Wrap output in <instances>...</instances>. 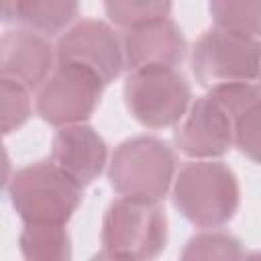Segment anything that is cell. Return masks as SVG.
<instances>
[{"label":"cell","mask_w":261,"mask_h":261,"mask_svg":"<svg viewBox=\"0 0 261 261\" xmlns=\"http://www.w3.org/2000/svg\"><path fill=\"white\" fill-rule=\"evenodd\" d=\"M6 192L24 226H65L84 198V186L51 159L16 169L6 181Z\"/></svg>","instance_id":"1"},{"label":"cell","mask_w":261,"mask_h":261,"mask_svg":"<svg viewBox=\"0 0 261 261\" xmlns=\"http://www.w3.org/2000/svg\"><path fill=\"white\" fill-rule=\"evenodd\" d=\"M173 206L200 228H218L230 222L241 204L234 171L216 159L186 163L173 181Z\"/></svg>","instance_id":"2"},{"label":"cell","mask_w":261,"mask_h":261,"mask_svg":"<svg viewBox=\"0 0 261 261\" xmlns=\"http://www.w3.org/2000/svg\"><path fill=\"white\" fill-rule=\"evenodd\" d=\"M108 181L118 198L159 204L175 181V153L159 137L126 139L112 153Z\"/></svg>","instance_id":"3"},{"label":"cell","mask_w":261,"mask_h":261,"mask_svg":"<svg viewBox=\"0 0 261 261\" xmlns=\"http://www.w3.org/2000/svg\"><path fill=\"white\" fill-rule=\"evenodd\" d=\"M192 71L208 90L253 84L261 73V41L212 27L194 43Z\"/></svg>","instance_id":"4"},{"label":"cell","mask_w":261,"mask_h":261,"mask_svg":"<svg viewBox=\"0 0 261 261\" xmlns=\"http://www.w3.org/2000/svg\"><path fill=\"white\" fill-rule=\"evenodd\" d=\"M124 104L147 128H167L184 120L192 106V88L177 67L135 69L124 82Z\"/></svg>","instance_id":"5"},{"label":"cell","mask_w":261,"mask_h":261,"mask_svg":"<svg viewBox=\"0 0 261 261\" xmlns=\"http://www.w3.org/2000/svg\"><path fill=\"white\" fill-rule=\"evenodd\" d=\"M102 245L139 261H155L167 245L165 210L159 204L114 200L102 220Z\"/></svg>","instance_id":"6"},{"label":"cell","mask_w":261,"mask_h":261,"mask_svg":"<svg viewBox=\"0 0 261 261\" xmlns=\"http://www.w3.org/2000/svg\"><path fill=\"white\" fill-rule=\"evenodd\" d=\"M102 80L90 69L73 63H59L37 92V114L51 126L63 128L86 124L100 104Z\"/></svg>","instance_id":"7"},{"label":"cell","mask_w":261,"mask_h":261,"mask_svg":"<svg viewBox=\"0 0 261 261\" xmlns=\"http://www.w3.org/2000/svg\"><path fill=\"white\" fill-rule=\"evenodd\" d=\"M55 49L59 63L82 65L96 73L104 86L114 82L126 65L122 39L108 22L96 18H86L69 27L57 39Z\"/></svg>","instance_id":"8"},{"label":"cell","mask_w":261,"mask_h":261,"mask_svg":"<svg viewBox=\"0 0 261 261\" xmlns=\"http://www.w3.org/2000/svg\"><path fill=\"white\" fill-rule=\"evenodd\" d=\"M173 139L175 147L194 161L222 157L234 147L232 116L212 94H206L190 106Z\"/></svg>","instance_id":"9"},{"label":"cell","mask_w":261,"mask_h":261,"mask_svg":"<svg viewBox=\"0 0 261 261\" xmlns=\"http://www.w3.org/2000/svg\"><path fill=\"white\" fill-rule=\"evenodd\" d=\"M57 65V49L49 37L16 27L0 39V77L37 90Z\"/></svg>","instance_id":"10"},{"label":"cell","mask_w":261,"mask_h":261,"mask_svg":"<svg viewBox=\"0 0 261 261\" xmlns=\"http://www.w3.org/2000/svg\"><path fill=\"white\" fill-rule=\"evenodd\" d=\"M51 161L80 186H90L108 163V145L90 124L63 126L53 137Z\"/></svg>","instance_id":"11"},{"label":"cell","mask_w":261,"mask_h":261,"mask_svg":"<svg viewBox=\"0 0 261 261\" xmlns=\"http://www.w3.org/2000/svg\"><path fill=\"white\" fill-rule=\"evenodd\" d=\"M124 61L130 71L151 65L177 67L186 59L188 43L175 20L163 18L137 29L122 37Z\"/></svg>","instance_id":"12"},{"label":"cell","mask_w":261,"mask_h":261,"mask_svg":"<svg viewBox=\"0 0 261 261\" xmlns=\"http://www.w3.org/2000/svg\"><path fill=\"white\" fill-rule=\"evenodd\" d=\"M234 124V147L261 165V84H237L210 90Z\"/></svg>","instance_id":"13"},{"label":"cell","mask_w":261,"mask_h":261,"mask_svg":"<svg viewBox=\"0 0 261 261\" xmlns=\"http://www.w3.org/2000/svg\"><path fill=\"white\" fill-rule=\"evenodd\" d=\"M77 14L80 4L71 0H6L2 4V22H14L45 37H61Z\"/></svg>","instance_id":"14"},{"label":"cell","mask_w":261,"mask_h":261,"mask_svg":"<svg viewBox=\"0 0 261 261\" xmlns=\"http://www.w3.org/2000/svg\"><path fill=\"white\" fill-rule=\"evenodd\" d=\"M18 249L24 261H71V237L65 226H24Z\"/></svg>","instance_id":"15"},{"label":"cell","mask_w":261,"mask_h":261,"mask_svg":"<svg viewBox=\"0 0 261 261\" xmlns=\"http://www.w3.org/2000/svg\"><path fill=\"white\" fill-rule=\"evenodd\" d=\"M208 12L214 27L261 41V2L216 0L208 4Z\"/></svg>","instance_id":"16"},{"label":"cell","mask_w":261,"mask_h":261,"mask_svg":"<svg viewBox=\"0 0 261 261\" xmlns=\"http://www.w3.org/2000/svg\"><path fill=\"white\" fill-rule=\"evenodd\" d=\"M243 243L224 230H206L192 237L181 261H243Z\"/></svg>","instance_id":"17"},{"label":"cell","mask_w":261,"mask_h":261,"mask_svg":"<svg viewBox=\"0 0 261 261\" xmlns=\"http://www.w3.org/2000/svg\"><path fill=\"white\" fill-rule=\"evenodd\" d=\"M173 4L171 2H137V0H110L104 2V10L106 16L110 18V22H114L116 27L130 31L155 20H163L169 18Z\"/></svg>","instance_id":"18"},{"label":"cell","mask_w":261,"mask_h":261,"mask_svg":"<svg viewBox=\"0 0 261 261\" xmlns=\"http://www.w3.org/2000/svg\"><path fill=\"white\" fill-rule=\"evenodd\" d=\"M33 112L31 104V90L18 82L0 77V118H2V133L10 135L18 130Z\"/></svg>","instance_id":"19"},{"label":"cell","mask_w":261,"mask_h":261,"mask_svg":"<svg viewBox=\"0 0 261 261\" xmlns=\"http://www.w3.org/2000/svg\"><path fill=\"white\" fill-rule=\"evenodd\" d=\"M90 261H139L130 255H124V253H114V251H108V249H102L100 253H96Z\"/></svg>","instance_id":"20"},{"label":"cell","mask_w":261,"mask_h":261,"mask_svg":"<svg viewBox=\"0 0 261 261\" xmlns=\"http://www.w3.org/2000/svg\"><path fill=\"white\" fill-rule=\"evenodd\" d=\"M243 261H261V251H251L243 257Z\"/></svg>","instance_id":"21"},{"label":"cell","mask_w":261,"mask_h":261,"mask_svg":"<svg viewBox=\"0 0 261 261\" xmlns=\"http://www.w3.org/2000/svg\"><path fill=\"white\" fill-rule=\"evenodd\" d=\"M259 80H261V73H259Z\"/></svg>","instance_id":"22"}]
</instances>
